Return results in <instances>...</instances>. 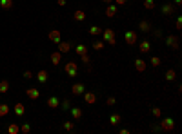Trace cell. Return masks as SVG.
Instances as JSON below:
<instances>
[{
  "label": "cell",
  "instance_id": "obj_15",
  "mask_svg": "<svg viewBox=\"0 0 182 134\" xmlns=\"http://www.w3.org/2000/svg\"><path fill=\"white\" fill-rule=\"evenodd\" d=\"M49 58H51V64H53V65H58V64L62 62V53H60V51H53Z\"/></svg>",
  "mask_w": 182,
  "mask_h": 134
},
{
  "label": "cell",
  "instance_id": "obj_37",
  "mask_svg": "<svg viewBox=\"0 0 182 134\" xmlns=\"http://www.w3.org/2000/svg\"><path fill=\"white\" fill-rule=\"evenodd\" d=\"M80 60H82V64H91V58H89V54L86 53V54H82L80 56Z\"/></svg>",
  "mask_w": 182,
  "mask_h": 134
},
{
  "label": "cell",
  "instance_id": "obj_17",
  "mask_svg": "<svg viewBox=\"0 0 182 134\" xmlns=\"http://www.w3.org/2000/svg\"><path fill=\"white\" fill-rule=\"evenodd\" d=\"M47 78H49L47 71H46V69H40V71H38V74H36V80H38L40 83H46V82H47Z\"/></svg>",
  "mask_w": 182,
  "mask_h": 134
},
{
  "label": "cell",
  "instance_id": "obj_12",
  "mask_svg": "<svg viewBox=\"0 0 182 134\" xmlns=\"http://www.w3.org/2000/svg\"><path fill=\"white\" fill-rule=\"evenodd\" d=\"M84 102H86L88 105L97 103V93H86V91H84Z\"/></svg>",
  "mask_w": 182,
  "mask_h": 134
},
{
  "label": "cell",
  "instance_id": "obj_3",
  "mask_svg": "<svg viewBox=\"0 0 182 134\" xmlns=\"http://www.w3.org/2000/svg\"><path fill=\"white\" fill-rule=\"evenodd\" d=\"M160 129L166 131V132H171V131L175 129V120H173V118H164V120L160 122Z\"/></svg>",
  "mask_w": 182,
  "mask_h": 134
},
{
  "label": "cell",
  "instance_id": "obj_35",
  "mask_svg": "<svg viewBox=\"0 0 182 134\" xmlns=\"http://www.w3.org/2000/svg\"><path fill=\"white\" fill-rule=\"evenodd\" d=\"M151 114H153L155 118H160V116H162V111H160L159 107H153V109H151Z\"/></svg>",
  "mask_w": 182,
  "mask_h": 134
},
{
  "label": "cell",
  "instance_id": "obj_39",
  "mask_svg": "<svg viewBox=\"0 0 182 134\" xmlns=\"http://www.w3.org/2000/svg\"><path fill=\"white\" fill-rule=\"evenodd\" d=\"M106 103H108V105H115V103H117V98H115V96H109V98L106 100Z\"/></svg>",
  "mask_w": 182,
  "mask_h": 134
},
{
  "label": "cell",
  "instance_id": "obj_44",
  "mask_svg": "<svg viewBox=\"0 0 182 134\" xmlns=\"http://www.w3.org/2000/svg\"><path fill=\"white\" fill-rule=\"evenodd\" d=\"M180 4H182V0H175V5H177V7H179Z\"/></svg>",
  "mask_w": 182,
  "mask_h": 134
},
{
  "label": "cell",
  "instance_id": "obj_24",
  "mask_svg": "<svg viewBox=\"0 0 182 134\" xmlns=\"http://www.w3.org/2000/svg\"><path fill=\"white\" fill-rule=\"evenodd\" d=\"M9 87H11V85H9L7 80H0V93H2V94L9 93Z\"/></svg>",
  "mask_w": 182,
  "mask_h": 134
},
{
  "label": "cell",
  "instance_id": "obj_42",
  "mask_svg": "<svg viewBox=\"0 0 182 134\" xmlns=\"http://www.w3.org/2000/svg\"><path fill=\"white\" fill-rule=\"evenodd\" d=\"M113 2H115V5H124L128 0H113Z\"/></svg>",
  "mask_w": 182,
  "mask_h": 134
},
{
  "label": "cell",
  "instance_id": "obj_20",
  "mask_svg": "<svg viewBox=\"0 0 182 134\" xmlns=\"http://www.w3.org/2000/svg\"><path fill=\"white\" fill-rule=\"evenodd\" d=\"M15 114H16V116H24V114H26V105L18 102V103L15 105Z\"/></svg>",
  "mask_w": 182,
  "mask_h": 134
},
{
  "label": "cell",
  "instance_id": "obj_45",
  "mask_svg": "<svg viewBox=\"0 0 182 134\" xmlns=\"http://www.w3.org/2000/svg\"><path fill=\"white\" fill-rule=\"evenodd\" d=\"M104 4H113V0H102Z\"/></svg>",
  "mask_w": 182,
  "mask_h": 134
},
{
  "label": "cell",
  "instance_id": "obj_1",
  "mask_svg": "<svg viewBox=\"0 0 182 134\" xmlns=\"http://www.w3.org/2000/svg\"><path fill=\"white\" fill-rule=\"evenodd\" d=\"M64 71H66V74H67L69 78H75V76L78 74V65H77V62H67V64L64 65Z\"/></svg>",
  "mask_w": 182,
  "mask_h": 134
},
{
  "label": "cell",
  "instance_id": "obj_27",
  "mask_svg": "<svg viewBox=\"0 0 182 134\" xmlns=\"http://www.w3.org/2000/svg\"><path fill=\"white\" fill-rule=\"evenodd\" d=\"M2 9H13V0H0Z\"/></svg>",
  "mask_w": 182,
  "mask_h": 134
},
{
  "label": "cell",
  "instance_id": "obj_33",
  "mask_svg": "<svg viewBox=\"0 0 182 134\" xmlns=\"http://www.w3.org/2000/svg\"><path fill=\"white\" fill-rule=\"evenodd\" d=\"M60 109H64V111H69V109H71V103H69V100H62V102H60Z\"/></svg>",
  "mask_w": 182,
  "mask_h": 134
},
{
  "label": "cell",
  "instance_id": "obj_43",
  "mask_svg": "<svg viewBox=\"0 0 182 134\" xmlns=\"http://www.w3.org/2000/svg\"><path fill=\"white\" fill-rule=\"evenodd\" d=\"M57 4L58 5H66V0H57Z\"/></svg>",
  "mask_w": 182,
  "mask_h": 134
},
{
  "label": "cell",
  "instance_id": "obj_9",
  "mask_svg": "<svg viewBox=\"0 0 182 134\" xmlns=\"http://www.w3.org/2000/svg\"><path fill=\"white\" fill-rule=\"evenodd\" d=\"M160 9H162V13H164L166 16H170V15H173V13L177 11V5H175V4H164Z\"/></svg>",
  "mask_w": 182,
  "mask_h": 134
},
{
  "label": "cell",
  "instance_id": "obj_22",
  "mask_svg": "<svg viewBox=\"0 0 182 134\" xmlns=\"http://www.w3.org/2000/svg\"><path fill=\"white\" fill-rule=\"evenodd\" d=\"M75 53H77L78 56H82V54L88 53V47H86L84 44H77V45H75Z\"/></svg>",
  "mask_w": 182,
  "mask_h": 134
},
{
  "label": "cell",
  "instance_id": "obj_10",
  "mask_svg": "<svg viewBox=\"0 0 182 134\" xmlns=\"http://www.w3.org/2000/svg\"><path fill=\"white\" fill-rule=\"evenodd\" d=\"M84 91H86L84 83H73V85H71V93H73L75 96H80V94H84Z\"/></svg>",
  "mask_w": 182,
  "mask_h": 134
},
{
  "label": "cell",
  "instance_id": "obj_23",
  "mask_svg": "<svg viewBox=\"0 0 182 134\" xmlns=\"http://www.w3.org/2000/svg\"><path fill=\"white\" fill-rule=\"evenodd\" d=\"M166 80H168V82H175V80H177L175 69H168V71H166Z\"/></svg>",
  "mask_w": 182,
  "mask_h": 134
},
{
  "label": "cell",
  "instance_id": "obj_2",
  "mask_svg": "<svg viewBox=\"0 0 182 134\" xmlns=\"http://www.w3.org/2000/svg\"><path fill=\"white\" fill-rule=\"evenodd\" d=\"M102 38H104V42H108V44H111V45L117 44V38H115V31H113V29H102Z\"/></svg>",
  "mask_w": 182,
  "mask_h": 134
},
{
  "label": "cell",
  "instance_id": "obj_41",
  "mask_svg": "<svg viewBox=\"0 0 182 134\" xmlns=\"http://www.w3.org/2000/svg\"><path fill=\"white\" fill-rule=\"evenodd\" d=\"M24 78H26V80L33 78V73H31V71H24Z\"/></svg>",
  "mask_w": 182,
  "mask_h": 134
},
{
  "label": "cell",
  "instance_id": "obj_36",
  "mask_svg": "<svg viewBox=\"0 0 182 134\" xmlns=\"http://www.w3.org/2000/svg\"><path fill=\"white\" fill-rule=\"evenodd\" d=\"M20 132H22V134H29V132H31V127H29L27 123H24V125L20 127Z\"/></svg>",
  "mask_w": 182,
  "mask_h": 134
},
{
  "label": "cell",
  "instance_id": "obj_21",
  "mask_svg": "<svg viewBox=\"0 0 182 134\" xmlns=\"http://www.w3.org/2000/svg\"><path fill=\"white\" fill-rule=\"evenodd\" d=\"M139 29H140L142 33H149V31H151V25H149L148 20H142V22L139 24Z\"/></svg>",
  "mask_w": 182,
  "mask_h": 134
},
{
  "label": "cell",
  "instance_id": "obj_38",
  "mask_svg": "<svg viewBox=\"0 0 182 134\" xmlns=\"http://www.w3.org/2000/svg\"><path fill=\"white\" fill-rule=\"evenodd\" d=\"M175 27H177V31H180V29H182V16H177V22H175Z\"/></svg>",
  "mask_w": 182,
  "mask_h": 134
},
{
  "label": "cell",
  "instance_id": "obj_30",
  "mask_svg": "<svg viewBox=\"0 0 182 134\" xmlns=\"http://www.w3.org/2000/svg\"><path fill=\"white\" fill-rule=\"evenodd\" d=\"M7 113H9V105H5V103H0V118H4Z\"/></svg>",
  "mask_w": 182,
  "mask_h": 134
},
{
  "label": "cell",
  "instance_id": "obj_11",
  "mask_svg": "<svg viewBox=\"0 0 182 134\" xmlns=\"http://www.w3.org/2000/svg\"><path fill=\"white\" fill-rule=\"evenodd\" d=\"M26 94H27L29 100H38V98H40V91H38L36 87H29V89L26 91Z\"/></svg>",
  "mask_w": 182,
  "mask_h": 134
},
{
  "label": "cell",
  "instance_id": "obj_16",
  "mask_svg": "<svg viewBox=\"0 0 182 134\" xmlns=\"http://www.w3.org/2000/svg\"><path fill=\"white\" fill-rule=\"evenodd\" d=\"M73 20H75V22H84V20H86V11L77 9V11L73 13Z\"/></svg>",
  "mask_w": 182,
  "mask_h": 134
},
{
  "label": "cell",
  "instance_id": "obj_14",
  "mask_svg": "<svg viewBox=\"0 0 182 134\" xmlns=\"http://www.w3.org/2000/svg\"><path fill=\"white\" fill-rule=\"evenodd\" d=\"M139 51H140L142 54H146V53H149V51H151V44H149L148 40H142V42L139 44Z\"/></svg>",
  "mask_w": 182,
  "mask_h": 134
},
{
  "label": "cell",
  "instance_id": "obj_26",
  "mask_svg": "<svg viewBox=\"0 0 182 134\" xmlns=\"http://www.w3.org/2000/svg\"><path fill=\"white\" fill-rule=\"evenodd\" d=\"M120 122H122V118H120V114H111V116H109V123H111L113 127H115V125H118Z\"/></svg>",
  "mask_w": 182,
  "mask_h": 134
},
{
  "label": "cell",
  "instance_id": "obj_13",
  "mask_svg": "<svg viewBox=\"0 0 182 134\" xmlns=\"http://www.w3.org/2000/svg\"><path fill=\"white\" fill-rule=\"evenodd\" d=\"M135 69H137L139 73H144V71L148 69V62H144L142 58H137V60H135Z\"/></svg>",
  "mask_w": 182,
  "mask_h": 134
},
{
  "label": "cell",
  "instance_id": "obj_6",
  "mask_svg": "<svg viewBox=\"0 0 182 134\" xmlns=\"http://www.w3.org/2000/svg\"><path fill=\"white\" fill-rule=\"evenodd\" d=\"M47 38L53 42V44H58L60 40H62V33L58 31V29H53V31H49V34H47Z\"/></svg>",
  "mask_w": 182,
  "mask_h": 134
},
{
  "label": "cell",
  "instance_id": "obj_4",
  "mask_svg": "<svg viewBox=\"0 0 182 134\" xmlns=\"http://www.w3.org/2000/svg\"><path fill=\"white\" fill-rule=\"evenodd\" d=\"M124 40H126V44H128V45H135V44H137V40H139V34H137L135 31H126Z\"/></svg>",
  "mask_w": 182,
  "mask_h": 134
},
{
  "label": "cell",
  "instance_id": "obj_34",
  "mask_svg": "<svg viewBox=\"0 0 182 134\" xmlns=\"http://www.w3.org/2000/svg\"><path fill=\"white\" fill-rule=\"evenodd\" d=\"M73 129H75V123H73V122H64V131H69V132H71Z\"/></svg>",
  "mask_w": 182,
  "mask_h": 134
},
{
  "label": "cell",
  "instance_id": "obj_5",
  "mask_svg": "<svg viewBox=\"0 0 182 134\" xmlns=\"http://www.w3.org/2000/svg\"><path fill=\"white\" fill-rule=\"evenodd\" d=\"M166 45L171 47L173 51H177V49H179V36H177V34H170V36L166 38Z\"/></svg>",
  "mask_w": 182,
  "mask_h": 134
},
{
  "label": "cell",
  "instance_id": "obj_32",
  "mask_svg": "<svg viewBox=\"0 0 182 134\" xmlns=\"http://www.w3.org/2000/svg\"><path fill=\"white\" fill-rule=\"evenodd\" d=\"M144 7H146L148 11L155 9V0H144Z\"/></svg>",
  "mask_w": 182,
  "mask_h": 134
},
{
  "label": "cell",
  "instance_id": "obj_28",
  "mask_svg": "<svg viewBox=\"0 0 182 134\" xmlns=\"http://www.w3.org/2000/svg\"><path fill=\"white\" fill-rule=\"evenodd\" d=\"M7 132H9V134H18V132H20V127H18L16 123H11V125L7 127Z\"/></svg>",
  "mask_w": 182,
  "mask_h": 134
},
{
  "label": "cell",
  "instance_id": "obj_29",
  "mask_svg": "<svg viewBox=\"0 0 182 134\" xmlns=\"http://www.w3.org/2000/svg\"><path fill=\"white\" fill-rule=\"evenodd\" d=\"M93 49H95V51H102V49H104V40H97V42H93Z\"/></svg>",
  "mask_w": 182,
  "mask_h": 134
},
{
  "label": "cell",
  "instance_id": "obj_7",
  "mask_svg": "<svg viewBox=\"0 0 182 134\" xmlns=\"http://www.w3.org/2000/svg\"><path fill=\"white\" fill-rule=\"evenodd\" d=\"M117 13H118V5L108 4V7H106V16H108V18H113V16H117Z\"/></svg>",
  "mask_w": 182,
  "mask_h": 134
},
{
  "label": "cell",
  "instance_id": "obj_40",
  "mask_svg": "<svg viewBox=\"0 0 182 134\" xmlns=\"http://www.w3.org/2000/svg\"><path fill=\"white\" fill-rule=\"evenodd\" d=\"M153 36H155V38H160V36H162V31H160V29H155V31H153Z\"/></svg>",
  "mask_w": 182,
  "mask_h": 134
},
{
  "label": "cell",
  "instance_id": "obj_8",
  "mask_svg": "<svg viewBox=\"0 0 182 134\" xmlns=\"http://www.w3.org/2000/svg\"><path fill=\"white\" fill-rule=\"evenodd\" d=\"M57 45H58V51H60L62 54H64V53H69V51L73 49V44H71V42H62V40H60Z\"/></svg>",
  "mask_w": 182,
  "mask_h": 134
},
{
  "label": "cell",
  "instance_id": "obj_31",
  "mask_svg": "<svg viewBox=\"0 0 182 134\" xmlns=\"http://www.w3.org/2000/svg\"><path fill=\"white\" fill-rule=\"evenodd\" d=\"M149 64H151V65H153V67L157 69V67H159V65H160L162 62H160V58H159V56H151V60H149Z\"/></svg>",
  "mask_w": 182,
  "mask_h": 134
},
{
  "label": "cell",
  "instance_id": "obj_19",
  "mask_svg": "<svg viewBox=\"0 0 182 134\" xmlns=\"http://www.w3.org/2000/svg\"><path fill=\"white\" fill-rule=\"evenodd\" d=\"M82 114H84V111L80 109V107H71V116H73V120L77 122V120H80L82 118Z\"/></svg>",
  "mask_w": 182,
  "mask_h": 134
},
{
  "label": "cell",
  "instance_id": "obj_25",
  "mask_svg": "<svg viewBox=\"0 0 182 134\" xmlns=\"http://www.w3.org/2000/svg\"><path fill=\"white\" fill-rule=\"evenodd\" d=\"M89 34H91V36H98V34H102V27H98V25H91V27H89Z\"/></svg>",
  "mask_w": 182,
  "mask_h": 134
},
{
  "label": "cell",
  "instance_id": "obj_18",
  "mask_svg": "<svg viewBox=\"0 0 182 134\" xmlns=\"http://www.w3.org/2000/svg\"><path fill=\"white\" fill-rule=\"evenodd\" d=\"M47 107H49V109H57V107H60V100L55 98V96H49V98H47Z\"/></svg>",
  "mask_w": 182,
  "mask_h": 134
}]
</instances>
